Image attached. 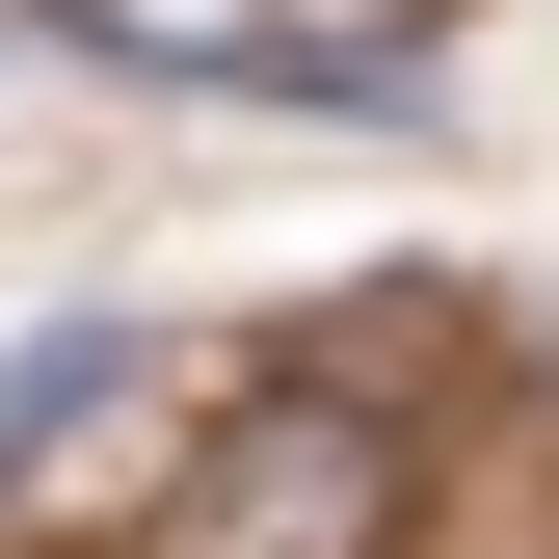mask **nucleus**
<instances>
[{
	"instance_id": "2",
	"label": "nucleus",
	"mask_w": 559,
	"mask_h": 559,
	"mask_svg": "<svg viewBox=\"0 0 559 559\" xmlns=\"http://www.w3.org/2000/svg\"><path fill=\"white\" fill-rule=\"evenodd\" d=\"M160 320H27L0 346V533H53V507H133L160 479Z\"/></svg>"
},
{
	"instance_id": "1",
	"label": "nucleus",
	"mask_w": 559,
	"mask_h": 559,
	"mask_svg": "<svg viewBox=\"0 0 559 559\" xmlns=\"http://www.w3.org/2000/svg\"><path fill=\"white\" fill-rule=\"evenodd\" d=\"M160 559H400V427L346 373H266L240 427L160 479Z\"/></svg>"
}]
</instances>
